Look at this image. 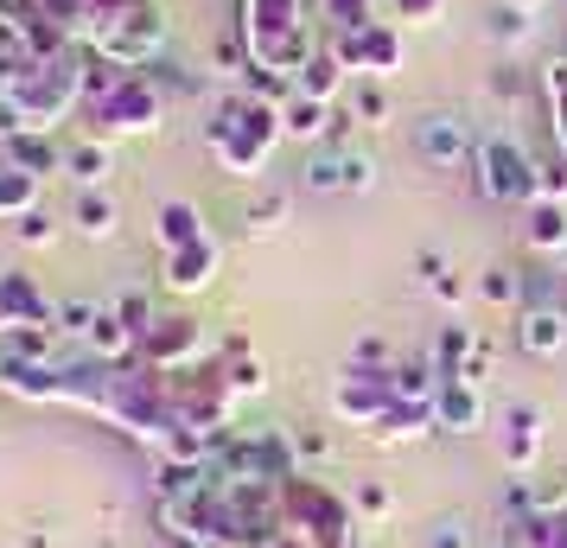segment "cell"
<instances>
[{
  "mask_svg": "<svg viewBox=\"0 0 567 548\" xmlns=\"http://www.w3.org/2000/svg\"><path fill=\"white\" fill-rule=\"evenodd\" d=\"M236 45L256 71L281 83H300V71L326 52L312 0H236Z\"/></svg>",
  "mask_w": 567,
  "mask_h": 548,
  "instance_id": "1",
  "label": "cell"
},
{
  "mask_svg": "<svg viewBox=\"0 0 567 548\" xmlns=\"http://www.w3.org/2000/svg\"><path fill=\"white\" fill-rule=\"evenodd\" d=\"M281 141H287L281 103L249 96V90H230L224 103L210 108V122H205V154L217 159L230 179H249V185L268 173V159H275Z\"/></svg>",
  "mask_w": 567,
  "mask_h": 548,
  "instance_id": "2",
  "label": "cell"
},
{
  "mask_svg": "<svg viewBox=\"0 0 567 548\" xmlns=\"http://www.w3.org/2000/svg\"><path fill=\"white\" fill-rule=\"evenodd\" d=\"M83 115L96 134H154L166 122V90L147 71H122L109 58L90 52L83 71Z\"/></svg>",
  "mask_w": 567,
  "mask_h": 548,
  "instance_id": "3",
  "label": "cell"
},
{
  "mask_svg": "<svg viewBox=\"0 0 567 548\" xmlns=\"http://www.w3.org/2000/svg\"><path fill=\"white\" fill-rule=\"evenodd\" d=\"M281 523L300 529L312 548H358V510L312 472H293L281 485Z\"/></svg>",
  "mask_w": 567,
  "mask_h": 548,
  "instance_id": "4",
  "label": "cell"
},
{
  "mask_svg": "<svg viewBox=\"0 0 567 548\" xmlns=\"http://www.w3.org/2000/svg\"><path fill=\"white\" fill-rule=\"evenodd\" d=\"M90 52L109 58V64H122V71H147V64L166 52V7H159V0H134V7H122V13L96 32Z\"/></svg>",
  "mask_w": 567,
  "mask_h": 548,
  "instance_id": "5",
  "label": "cell"
},
{
  "mask_svg": "<svg viewBox=\"0 0 567 548\" xmlns=\"http://www.w3.org/2000/svg\"><path fill=\"white\" fill-rule=\"evenodd\" d=\"M472 173H478V192L491 205H536V159L523 154L516 134H485Z\"/></svg>",
  "mask_w": 567,
  "mask_h": 548,
  "instance_id": "6",
  "label": "cell"
},
{
  "mask_svg": "<svg viewBox=\"0 0 567 548\" xmlns=\"http://www.w3.org/2000/svg\"><path fill=\"white\" fill-rule=\"evenodd\" d=\"M478 141H485V134H472V122L453 115V108H427V115H414L409 122L414 159L434 166V173H465V166L478 159Z\"/></svg>",
  "mask_w": 567,
  "mask_h": 548,
  "instance_id": "7",
  "label": "cell"
},
{
  "mask_svg": "<svg viewBox=\"0 0 567 548\" xmlns=\"http://www.w3.org/2000/svg\"><path fill=\"white\" fill-rule=\"evenodd\" d=\"M332 58L351 71V83L370 77V83H389L402 71V27L389 20H363L351 32H332Z\"/></svg>",
  "mask_w": 567,
  "mask_h": 548,
  "instance_id": "8",
  "label": "cell"
},
{
  "mask_svg": "<svg viewBox=\"0 0 567 548\" xmlns=\"http://www.w3.org/2000/svg\"><path fill=\"white\" fill-rule=\"evenodd\" d=\"M0 319H7V332H52L58 307L39 293V281H32V275L7 268V275H0Z\"/></svg>",
  "mask_w": 567,
  "mask_h": 548,
  "instance_id": "9",
  "label": "cell"
},
{
  "mask_svg": "<svg viewBox=\"0 0 567 548\" xmlns=\"http://www.w3.org/2000/svg\"><path fill=\"white\" fill-rule=\"evenodd\" d=\"M497 453L516 478H529L542 459V409L536 402H504V427H497Z\"/></svg>",
  "mask_w": 567,
  "mask_h": 548,
  "instance_id": "10",
  "label": "cell"
},
{
  "mask_svg": "<svg viewBox=\"0 0 567 548\" xmlns=\"http://www.w3.org/2000/svg\"><path fill=\"white\" fill-rule=\"evenodd\" d=\"M434 427L440 434H478V427H485V383H472V376H440Z\"/></svg>",
  "mask_w": 567,
  "mask_h": 548,
  "instance_id": "11",
  "label": "cell"
},
{
  "mask_svg": "<svg viewBox=\"0 0 567 548\" xmlns=\"http://www.w3.org/2000/svg\"><path fill=\"white\" fill-rule=\"evenodd\" d=\"M217 261H224L217 236H198V242H185V249H166V256H159V275H166L173 293H205L210 281H217Z\"/></svg>",
  "mask_w": 567,
  "mask_h": 548,
  "instance_id": "12",
  "label": "cell"
},
{
  "mask_svg": "<svg viewBox=\"0 0 567 548\" xmlns=\"http://www.w3.org/2000/svg\"><path fill=\"white\" fill-rule=\"evenodd\" d=\"M141 358L159 364V370L198 364V325H192V319H154V332L141 339Z\"/></svg>",
  "mask_w": 567,
  "mask_h": 548,
  "instance_id": "13",
  "label": "cell"
},
{
  "mask_svg": "<svg viewBox=\"0 0 567 548\" xmlns=\"http://www.w3.org/2000/svg\"><path fill=\"white\" fill-rule=\"evenodd\" d=\"M516 344H523L529 358H561L567 351V307L561 300H548V307H523V319H516Z\"/></svg>",
  "mask_w": 567,
  "mask_h": 548,
  "instance_id": "14",
  "label": "cell"
},
{
  "mask_svg": "<svg viewBox=\"0 0 567 548\" xmlns=\"http://www.w3.org/2000/svg\"><path fill=\"white\" fill-rule=\"evenodd\" d=\"M523 242H529V256H567V205L555 198H536V205H523Z\"/></svg>",
  "mask_w": 567,
  "mask_h": 548,
  "instance_id": "15",
  "label": "cell"
},
{
  "mask_svg": "<svg viewBox=\"0 0 567 548\" xmlns=\"http://www.w3.org/2000/svg\"><path fill=\"white\" fill-rule=\"evenodd\" d=\"M370 434H377V446H409V441H421V434H440L434 427V402H395Z\"/></svg>",
  "mask_w": 567,
  "mask_h": 548,
  "instance_id": "16",
  "label": "cell"
},
{
  "mask_svg": "<svg viewBox=\"0 0 567 548\" xmlns=\"http://www.w3.org/2000/svg\"><path fill=\"white\" fill-rule=\"evenodd\" d=\"M90 358H103V364H128L134 351H141V339H134V325L122 313H115V307H103V313H96V325H90Z\"/></svg>",
  "mask_w": 567,
  "mask_h": 548,
  "instance_id": "17",
  "label": "cell"
},
{
  "mask_svg": "<svg viewBox=\"0 0 567 548\" xmlns=\"http://www.w3.org/2000/svg\"><path fill=\"white\" fill-rule=\"evenodd\" d=\"M332 122H338V103H312V96H300V90H293V96L281 103V128H287V141H312V147H319Z\"/></svg>",
  "mask_w": 567,
  "mask_h": 548,
  "instance_id": "18",
  "label": "cell"
},
{
  "mask_svg": "<svg viewBox=\"0 0 567 548\" xmlns=\"http://www.w3.org/2000/svg\"><path fill=\"white\" fill-rule=\"evenodd\" d=\"M0 154L13 159L20 173H32V179H45V173H64V147H58V141H52L45 128H27L20 141H7Z\"/></svg>",
  "mask_w": 567,
  "mask_h": 548,
  "instance_id": "19",
  "label": "cell"
},
{
  "mask_svg": "<svg viewBox=\"0 0 567 548\" xmlns=\"http://www.w3.org/2000/svg\"><path fill=\"white\" fill-rule=\"evenodd\" d=\"M154 236H159V249H185V242H198V236H210V230H205V217H198V205L173 198V205H159Z\"/></svg>",
  "mask_w": 567,
  "mask_h": 548,
  "instance_id": "20",
  "label": "cell"
},
{
  "mask_svg": "<svg viewBox=\"0 0 567 548\" xmlns=\"http://www.w3.org/2000/svg\"><path fill=\"white\" fill-rule=\"evenodd\" d=\"M344 83H351V71H344V64L332 58V45H326V52L300 71V83H293V90H300V96H312V103H338V96H344Z\"/></svg>",
  "mask_w": 567,
  "mask_h": 548,
  "instance_id": "21",
  "label": "cell"
},
{
  "mask_svg": "<svg viewBox=\"0 0 567 548\" xmlns=\"http://www.w3.org/2000/svg\"><path fill=\"white\" fill-rule=\"evenodd\" d=\"M27 210H39V179H32V173H20L13 159H0V224H7V217L20 224Z\"/></svg>",
  "mask_w": 567,
  "mask_h": 548,
  "instance_id": "22",
  "label": "cell"
},
{
  "mask_svg": "<svg viewBox=\"0 0 567 548\" xmlns=\"http://www.w3.org/2000/svg\"><path fill=\"white\" fill-rule=\"evenodd\" d=\"M472 351H478V339H472V325H440L434 339V376H465V364H472Z\"/></svg>",
  "mask_w": 567,
  "mask_h": 548,
  "instance_id": "23",
  "label": "cell"
},
{
  "mask_svg": "<svg viewBox=\"0 0 567 548\" xmlns=\"http://www.w3.org/2000/svg\"><path fill=\"white\" fill-rule=\"evenodd\" d=\"M64 173H71L83 192H96V185L115 173V154H109V141H83V147H71V154H64Z\"/></svg>",
  "mask_w": 567,
  "mask_h": 548,
  "instance_id": "24",
  "label": "cell"
},
{
  "mask_svg": "<svg viewBox=\"0 0 567 548\" xmlns=\"http://www.w3.org/2000/svg\"><path fill=\"white\" fill-rule=\"evenodd\" d=\"M542 96H548V128H555V147L567 154V58H548V64H542Z\"/></svg>",
  "mask_w": 567,
  "mask_h": 548,
  "instance_id": "25",
  "label": "cell"
},
{
  "mask_svg": "<svg viewBox=\"0 0 567 548\" xmlns=\"http://www.w3.org/2000/svg\"><path fill=\"white\" fill-rule=\"evenodd\" d=\"M71 224H78L83 236H115V198H109L103 185H96V192H78Z\"/></svg>",
  "mask_w": 567,
  "mask_h": 548,
  "instance_id": "26",
  "label": "cell"
},
{
  "mask_svg": "<svg viewBox=\"0 0 567 548\" xmlns=\"http://www.w3.org/2000/svg\"><path fill=\"white\" fill-rule=\"evenodd\" d=\"M307 192H344V147H312V159L300 166Z\"/></svg>",
  "mask_w": 567,
  "mask_h": 548,
  "instance_id": "27",
  "label": "cell"
},
{
  "mask_svg": "<svg viewBox=\"0 0 567 548\" xmlns=\"http://www.w3.org/2000/svg\"><path fill=\"white\" fill-rule=\"evenodd\" d=\"M351 115H358L363 128H389V96H383V83H370V77L351 83Z\"/></svg>",
  "mask_w": 567,
  "mask_h": 548,
  "instance_id": "28",
  "label": "cell"
},
{
  "mask_svg": "<svg viewBox=\"0 0 567 548\" xmlns=\"http://www.w3.org/2000/svg\"><path fill=\"white\" fill-rule=\"evenodd\" d=\"M224 383H230L236 402H243V395H261L268 390V364H261V358H236V364H224Z\"/></svg>",
  "mask_w": 567,
  "mask_h": 548,
  "instance_id": "29",
  "label": "cell"
},
{
  "mask_svg": "<svg viewBox=\"0 0 567 548\" xmlns=\"http://www.w3.org/2000/svg\"><path fill=\"white\" fill-rule=\"evenodd\" d=\"M478 293H485L491 307H516V300H523V275H516V268H485Z\"/></svg>",
  "mask_w": 567,
  "mask_h": 548,
  "instance_id": "30",
  "label": "cell"
},
{
  "mask_svg": "<svg viewBox=\"0 0 567 548\" xmlns=\"http://www.w3.org/2000/svg\"><path fill=\"white\" fill-rule=\"evenodd\" d=\"M529 27H536V13H523V7H497V20H491V39H504V45H523L529 39Z\"/></svg>",
  "mask_w": 567,
  "mask_h": 548,
  "instance_id": "31",
  "label": "cell"
},
{
  "mask_svg": "<svg viewBox=\"0 0 567 548\" xmlns=\"http://www.w3.org/2000/svg\"><path fill=\"white\" fill-rule=\"evenodd\" d=\"M344 192L363 198V192H377V159L358 154V147H344Z\"/></svg>",
  "mask_w": 567,
  "mask_h": 548,
  "instance_id": "32",
  "label": "cell"
},
{
  "mask_svg": "<svg viewBox=\"0 0 567 548\" xmlns=\"http://www.w3.org/2000/svg\"><path fill=\"white\" fill-rule=\"evenodd\" d=\"M96 313H103V307H90V300H64V307H58V332H71V339H90Z\"/></svg>",
  "mask_w": 567,
  "mask_h": 548,
  "instance_id": "33",
  "label": "cell"
},
{
  "mask_svg": "<svg viewBox=\"0 0 567 548\" xmlns=\"http://www.w3.org/2000/svg\"><path fill=\"white\" fill-rule=\"evenodd\" d=\"M319 7H326V27L332 32H351L370 20V0H319Z\"/></svg>",
  "mask_w": 567,
  "mask_h": 548,
  "instance_id": "34",
  "label": "cell"
},
{
  "mask_svg": "<svg viewBox=\"0 0 567 548\" xmlns=\"http://www.w3.org/2000/svg\"><path fill=\"white\" fill-rule=\"evenodd\" d=\"M427 548H472V523L465 517H440L427 529Z\"/></svg>",
  "mask_w": 567,
  "mask_h": 548,
  "instance_id": "35",
  "label": "cell"
},
{
  "mask_svg": "<svg viewBox=\"0 0 567 548\" xmlns=\"http://www.w3.org/2000/svg\"><path fill=\"white\" fill-rule=\"evenodd\" d=\"M440 13H446V0H395L402 27H440Z\"/></svg>",
  "mask_w": 567,
  "mask_h": 548,
  "instance_id": "36",
  "label": "cell"
},
{
  "mask_svg": "<svg viewBox=\"0 0 567 548\" xmlns=\"http://www.w3.org/2000/svg\"><path fill=\"white\" fill-rule=\"evenodd\" d=\"M536 198H555V205H567V154L555 159V166H536Z\"/></svg>",
  "mask_w": 567,
  "mask_h": 548,
  "instance_id": "37",
  "label": "cell"
},
{
  "mask_svg": "<svg viewBox=\"0 0 567 548\" xmlns=\"http://www.w3.org/2000/svg\"><path fill=\"white\" fill-rule=\"evenodd\" d=\"M115 313L134 325V339H147V332H154V307H147L141 293H122V300H115Z\"/></svg>",
  "mask_w": 567,
  "mask_h": 548,
  "instance_id": "38",
  "label": "cell"
},
{
  "mask_svg": "<svg viewBox=\"0 0 567 548\" xmlns=\"http://www.w3.org/2000/svg\"><path fill=\"white\" fill-rule=\"evenodd\" d=\"M52 236H58V224L45 217V210H27V217H20V242H27V249H39V242H52Z\"/></svg>",
  "mask_w": 567,
  "mask_h": 548,
  "instance_id": "39",
  "label": "cell"
},
{
  "mask_svg": "<svg viewBox=\"0 0 567 548\" xmlns=\"http://www.w3.org/2000/svg\"><path fill=\"white\" fill-rule=\"evenodd\" d=\"M358 510H363L370 523H383L389 510H395V497H389V485H363V492H358Z\"/></svg>",
  "mask_w": 567,
  "mask_h": 548,
  "instance_id": "40",
  "label": "cell"
},
{
  "mask_svg": "<svg viewBox=\"0 0 567 548\" xmlns=\"http://www.w3.org/2000/svg\"><path fill=\"white\" fill-rule=\"evenodd\" d=\"M281 217H287V198H281V192H268V198H261V205L249 210V224H256V230H275Z\"/></svg>",
  "mask_w": 567,
  "mask_h": 548,
  "instance_id": "41",
  "label": "cell"
},
{
  "mask_svg": "<svg viewBox=\"0 0 567 548\" xmlns=\"http://www.w3.org/2000/svg\"><path fill=\"white\" fill-rule=\"evenodd\" d=\"M27 128H32V122L20 115V103H7V96H0V147H7V141H20Z\"/></svg>",
  "mask_w": 567,
  "mask_h": 548,
  "instance_id": "42",
  "label": "cell"
},
{
  "mask_svg": "<svg viewBox=\"0 0 567 548\" xmlns=\"http://www.w3.org/2000/svg\"><path fill=\"white\" fill-rule=\"evenodd\" d=\"M516 90H523L516 64H497V71H491V96H516Z\"/></svg>",
  "mask_w": 567,
  "mask_h": 548,
  "instance_id": "43",
  "label": "cell"
},
{
  "mask_svg": "<svg viewBox=\"0 0 567 548\" xmlns=\"http://www.w3.org/2000/svg\"><path fill=\"white\" fill-rule=\"evenodd\" d=\"M434 300H446V307H460V300H465V281L453 275V268H446V275L434 281Z\"/></svg>",
  "mask_w": 567,
  "mask_h": 548,
  "instance_id": "44",
  "label": "cell"
},
{
  "mask_svg": "<svg viewBox=\"0 0 567 548\" xmlns=\"http://www.w3.org/2000/svg\"><path fill=\"white\" fill-rule=\"evenodd\" d=\"M414 268H421V281H427V288H434L440 275H446V261H440L434 249H421V256H414Z\"/></svg>",
  "mask_w": 567,
  "mask_h": 548,
  "instance_id": "45",
  "label": "cell"
},
{
  "mask_svg": "<svg viewBox=\"0 0 567 548\" xmlns=\"http://www.w3.org/2000/svg\"><path fill=\"white\" fill-rule=\"evenodd\" d=\"M511 7H523V13H542V7H548V0H511Z\"/></svg>",
  "mask_w": 567,
  "mask_h": 548,
  "instance_id": "46",
  "label": "cell"
},
{
  "mask_svg": "<svg viewBox=\"0 0 567 548\" xmlns=\"http://www.w3.org/2000/svg\"><path fill=\"white\" fill-rule=\"evenodd\" d=\"M555 517H561V523H567V485H561V504H555Z\"/></svg>",
  "mask_w": 567,
  "mask_h": 548,
  "instance_id": "47",
  "label": "cell"
},
{
  "mask_svg": "<svg viewBox=\"0 0 567 548\" xmlns=\"http://www.w3.org/2000/svg\"><path fill=\"white\" fill-rule=\"evenodd\" d=\"M497 548H523V542H516V536H511V542H497Z\"/></svg>",
  "mask_w": 567,
  "mask_h": 548,
  "instance_id": "48",
  "label": "cell"
},
{
  "mask_svg": "<svg viewBox=\"0 0 567 548\" xmlns=\"http://www.w3.org/2000/svg\"><path fill=\"white\" fill-rule=\"evenodd\" d=\"M0 332H7V319H0Z\"/></svg>",
  "mask_w": 567,
  "mask_h": 548,
  "instance_id": "49",
  "label": "cell"
}]
</instances>
